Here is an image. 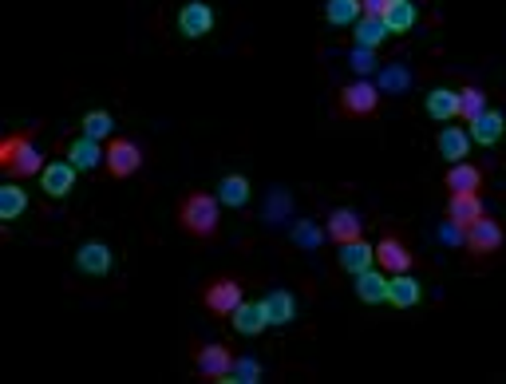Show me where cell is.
<instances>
[{"instance_id":"cell-22","label":"cell","mask_w":506,"mask_h":384,"mask_svg":"<svg viewBox=\"0 0 506 384\" xmlns=\"http://www.w3.org/2000/svg\"><path fill=\"white\" fill-rule=\"evenodd\" d=\"M250 179L245 175H226L222 182H218V203L229 206V210H242L245 203H250Z\"/></svg>"},{"instance_id":"cell-7","label":"cell","mask_w":506,"mask_h":384,"mask_svg":"<svg viewBox=\"0 0 506 384\" xmlns=\"http://www.w3.org/2000/svg\"><path fill=\"white\" fill-rule=\"evenodd\" d=\"M376 266H380L384 273H411L416 254H411L395 234H384L380 242H376Z\"/></svg>"},{"instance_id":"cell-21","label":"cell","mask_w":506,"mask_h":384,"mask_svg":"<svg viewBox=\"0 0 506 384\" xmlns=\"http://www.w3.org/2000/svg\"><path fill=\"white\" fill-rule=\"evenodd\" d=\"M361 234H364V226H361V218H356L353 210H333V214H328V238H333L336 246L356 242Z\"/></svg>"},{"instance_id":"cell-27","label":"cell","mask_w":506,"mask_h":384,"mask_svg":"<svg viewBox=\"0 0 506 384\" xmlns=\"http://www.w3.org/2000/svg\"><path fill=\"white\" fill-rule=\"evenodd\" d=\"M361 0H325V21L336 24V29H353L361 21Z\"/></svg>"},{"instance_id":"cell-26","label":"cell","mask_w":506,"mask_h":384,"mask_svg":"<svg viewBox=\"0 0 506 384\" xmlns=\"http://www.w3.org/2000/svg\"><path fill=\"white\" fill-rule=\"evenodd\" d=\"M427 115L435 119V123H447V119H455V115H459V91H451V88L427 91Z\"/></svg>"},{"instance_id":"cell-16","label":"cell","mask_w":506,"mask_h":384,"mask_svg":"<svg viewBox=\"0 0 506 384\" xmlns=\"http://www.w3.org/2000/svg\"><path fill=\"white\" fill-rule=\"evenodd\" d=\"M502 131H506V115L486 107V112L471 123V143H478V147H494V143L502 139Z\"/></svg>"},{"instance_id":"cell-9","label":"cell","mask_w":506,"mask_h":384,"mask_svg":"<svg viewBox=\"0 0 506 384\" xmlns=\"http://www.w3.org/2000/svg\"><path fill=\"white\" fill-rule=\"evenodd\" d=\"M178 32L187 40H202V36L214 32V8L202 4V0H190L187 8L178 13Z\"/></svg>"},{"instance_id":"cell-18","label":"cell","mask_w":506,"mask_h":384,"mask_svg":"<svg viewBox=\"0 0 506 384\" xmlns=\"http://www.w3.org/2000/svg\"><path fill=\"white\" fill-rule=\"evenodd\" d=\"M356 297L364 301V305H380V301H388V278H384V270H364L356 273Z\"/></svg>"},{"instance_id":"cell-14","label":"cell","mask_w":506,"mask_h":384,"mask_svg":"<svg viewBox=\"0 0 506 384\" xmlns=\"http://www.w3.org/2000/svg\"><path fill=\"white\" fill-rule=\"evenodd\" d=\"M229 321H234V329L242 337H257V333H265V329H270V317H265L261 301H242V305L229 313Z\"/></svg>"},{"instance_id":"cell-10","label":"cell","mask_w":506,"mask_h":384,"mask_svg":"<svg viewBox=\"0 0 506 384\" xmlns=\"http://www.w3.org/2000/svg\"><path fill=\"white\" fill-rule=\"evenodd\" d=\"M40 190L48 198H68L71 190H76V167H71L68 159L48 163V167L40 171Z\"/></svg>"},{"instance_id":"cell-20","label":"cell","mask_w":506,"mask_h":384,"mask_svg":"<svg viewBox=\"0 0 506 384\" xmlns=\"http://www.w3.org/2000/svg\"><path fill=\"white\" fill-rule=\"evenodd\" d=\"M388 36H392V32H388V24H384V16H361V21L353 24L356 48H380Z\"/></svg>"},{"instance_id":"cell-5","label":"cell","mask_w":506,"mask_h":384,"mask_svg":"<svg viewBox=\"0 0 506 384\" xmlns=\"http://www.w3.org/2000/svg\"><path fill=\"white\" fill-rule=\"evenodd\" d=\"M463 246H467V254H475V258H491V254L502 246V226L483 214L478 222H471L463 230Z\"/></svg>"},{"instance_id":"cell-29","label":"cell","mask_w":506,"mask_h":384,"mask_svg":"<svg viewBox=\"0 0 506 384\" xmlns=\"http://www.w3.org/2000/svg\"><path fill=\"white\" fill-rule=\"evenodd\" d=\"M483 112H486V96H483V91H478V88H463V91H459V115H463L467 123H475Z\"/></svg>"},{"instance_id":"cell-34","label":"cell","mask_w":506,"mask_h":384,"mask_svg":"<svg viewBox=\"0 0 506 384\" xmlns=\"http://www.w3.org/2000/svg\"><path fill=\"white\" fill-rule=\"evenodd\" d=\"M403 84H408V79H403V71H400V68H392L388 76L380 79V91H384V88H403Z\"/></svg>"},{"instance_id":"cell-8","label":"cell","mask_w":506,"mask_h":384,"mask_svg":"<svg viewBox=\"0 0 506 384\" xmlns=\"http://www.w3.org/2000/svg\"><path fill=\"white\" fill-rule=\"evenodd\" d=\"M234 361L237 356L229 353V345H202V349L195 353V369L206 380H226L229 372H234Z\"/></svg>"},{"instance_id":"cell-31","label":"cell","mask_w":506,"mask_h":384,"mask_svg":"<svg viewBox=\"0 0 506 384\" xmlns=\"http://www.w3.org/2000/svg\"><path fill=\"white\" fill-rule=\"evenodd\" d=\"M257 377H261L257 361H250V356H237V361H234V372L226 377V384H253Z\"/></svg>"},{"instance_id":"cell-13","label":"cell","mask_w":506,"mask_h":384,"mask_svg":"<svg viewBox=\"0 0 506 384\" xmlns=\"http://www.w3.org/2000/svg\"><path fill=\"white\" fill-rule=\"evenodd\" d=\"M444 187L451 195H478L483 190V171L471 167V163H451L444 175Z\"/></svg>"},{"instance_id":"cell-17","label":"cell","mask_w":506,"mask_h":384,"mask_svg":"<svg viewBox=\"0 0 506 384\" xmlns=\"http://www.w3.org/2000/svg\"><path fill=\"white\" fill-rule=\"evenodd\" d=\"M435 147L447 163H463L467 154H471V131H463V127H444L439 139H435Z\"/></svg>"},{"instance_id":"cell-23","label":"cell","mask_w":506,"mask_h":384,"mask_svg":"<svg viewBox=\"0 0 506 384\" xmlns=\"http://www.w3.org/2000/svg\"><path fill=\"white\" fill-rule=\"evenodd\" d=\"M261 305H265V317H270V325H289L293 317H297V301H293V294H285V289H273V294H265Z\"/></svg>"},{"instance_id":"cell-19","label":"cell","mask_w":506,"mask_h":384,"mask_svg":"<svg viewBox=\"0 0 506 384\" xmlns=\"http://www.w3.org/2000/svg\"><path fill=\"white\" fill-rule=\"evenodd\" d=\"M419 297H423V289H419V281L411 278V273H395V278L388 281V301L395 309H416Z\"/></svg>"},{"instance_id":"cell-24","label":"cell","mask_w":506,"mask_h":384,"mask_svg":"<svg viewBox=\"0 0 506 384\" xmlns=\"http://www.w3.org/2000/svg\"><path fill=\"white\" fill-rule=\"evenodd\" d=\"M68 163L76 171H91L95 163H104V151H99V139H87V135H79V139L68 143Z\"/></svg>"},{"instance_id":"cell-3","label":"cell","mask_w":506,"mask_h":384,"mask_svg":"<svg viewBox=\"0 0 506 384\" xmlns=\"http://www.w3.org/2000/svg\"><path fill=\"white\" fill-rule=\"evenodd\" d=\"M104 167L112 179H131L143 167V147L131 139H112L104 151Z\"/></svg>"},{"instance_id":"cell-28","label":"cell","mask_w":506,"mask_h":384,"mask_svg":"<svg viewBox=\"0 0 506 384\" xmlns=\"http://www.w3.org/2000/svg\"><path fill=\"white\" fill-rule=\"evenodd\" d=\"M24 210H29V190H21L16 182L0 187V218H4V222H16Z\"/></svg>"},{"instance_id":"cell-2","label":"cell","mask_w":506,"mask_h":384,"mask_svg":"<svg viewBox=\"0 0 506 384\" xmlns=\"http://www.w3.org/2000/svg\"><path fill=\"white\" fill-rule=\"evenodd\" d=\"M0 167L16 179H29V175H40L44 163H40V151L32 147L29 135H8V139L0 143Z\"/></svg>"},{"instance_id":"cell-12","label":"cell","mask_w":506,"mask_h":384,"mask_svg":"<svg viewBox=\"0 0 506 384\" xmlns=\"http://www.w3.org/2000/svg\"><path fill=\"white\" fill-rule=\"evenodd\" d=\"M336 262H340V270L356 278V273H364V270L376 266V246H368L364 238H356V242H344V246H340V254H336Z\"/></svg>"},{"instance_id":"cell-32","label":"cell","mask_w":506,"mask_h":384,"mask_svg":"<svg viewBox=\"0 0 506 384\" xmlns=\"http://www.w3.org/2000/svg\"><path fill=\"white\" fill-rule=\"evenodd\" d=\"M372 52H376V48H356V63H353V68H356V71H372V68H376V63H372Z\"/></svg>"},{"instance_id":"cell-25","label":"cell","mask_w":506,"mask_h":384,"mask_svg":"<svg viewBox=\"0 0 506 384\" xmlns=\"http://www.w3.org/2000/svg\"><path fill=\"white\" fill-rule=\"evenodd\" d=\"M416 21H419V13H416V4H411V0H392L388 13H384V24H388L392 36L411 32V29H416Z\"/></svg>"},{"instance_id":"cell-6","label":"cell","mask_w":506,"mask_h":384,"mask_svg":"<svg viewBox=\"0 0 506 384\" xmlns=\"http://www.w3.org/2000/svg\"><path fill=\"white\" fill-rule=\"evenodd\" d=\"M380 107V88L368 84V79H356V84H348L340 91V112L353 115V119H368Z\"/></svg>"},{"instance_id":"cell-33","label":"cell","mask_w":506,"mask_h":384,"mask_svg":"<svg viewBox=\"0 0 506 384\" xmlns=\"http://www.w3.org/2000/svg\"><path fill=\"white\" fill-rule=\"evenodd\" d=\"M388 4H392V0H361L364 16H384V13H388Z\"/></svg>"},{"instance_id":"cell-15","label":"cell","mask_w":506,"mask_h":384,"mask_svg":"<svg viewBox=\"0 0 506 384\" xmlns=\"http://www.w3.org/2000/svg\"><path fill=\"white\" fill-rule=\"evenodd\" d=\"M76 266H79V273H87V278H104V273L112 270V250H107L104 242H84L76 250Z\"/></svg>"},{"instance_id":"cell-4","label":"cell","mask_w":506,"mask_h":384,"mask_svg":"<svg viewBox=\"0 0 506 384\" xmlns=\"http://www.w3.org/2000/svg\"><path fill=\"white\" fill-rule=\"evenodd\" d=\"M242 301H245L242 297V281H234V278H214L206 286V294H202V305H206L214 317H229Z\"/></svg>"},{"instance_id":"cell-11","label":"cell","mask_w":506,"mask_h":384,"mask_svg":"<svg viewBox=\"0 0 506 384\" xmlns=\"http://www.w3.org/2000/svg\"><path fill=\"white\" fill-rule=\"evenodd\" d=\"M486 210H483V198L478 195H447V222L455 226L459 234L467 230L471 222H478Z\"/></svg>"},{"instance_id":"cell-30","label":"cell","mask_w":506,"mask_h":384,"mask_svg":"<svg viewBox=\"0 0 506 384\" xmlns=\"http://www.w3.org/2000/svg\"><path fill=\"white\" fill-rule=\"evenodd\" d=\"M79 127H84L87 139H107V135H112V127H115V119H112V112H87Z\"/></svg>"},{"instance_id":"cell-1","label":"cell","mask_w":506,"mask_h":384,"mask_svg":"<svg viewBox=\"0 0 506 384\" xmlns=\"http://www.w3.org/2000/svg\"><path fill=\"white\" fill-rule=\"evenodd\" d=\"M178 226L190 238H214V230H218V195H187L178 203Z\"/></svg>"}]
</instances>
